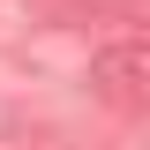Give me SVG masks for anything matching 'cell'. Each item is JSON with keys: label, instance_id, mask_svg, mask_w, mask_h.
<instances>
[{"label": "cell", "instance_id": "1", "mask_svg": "<svg viewBox=\"0 0 150 150\" xmlns=\"http://www.w3.org/2000/svg\"><path fill=\"white\" fill-rule=\"evenodd\" d=\"M90 83H98V98L105 105H120V112H143V83H150V45L143 38H120V45H105V53L90 60Z\"/></svg>", "mask_w": 150, "mask_h": 150}]
</instances>
